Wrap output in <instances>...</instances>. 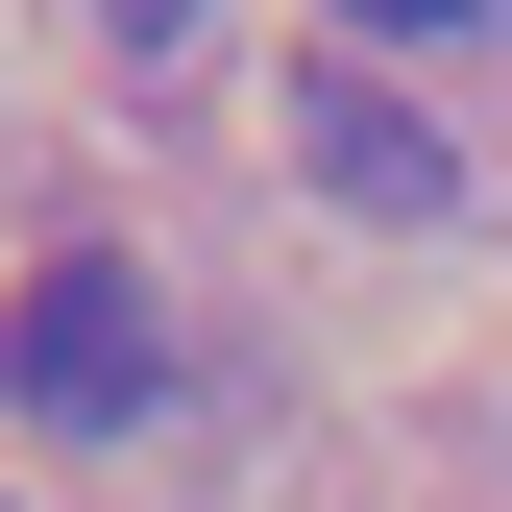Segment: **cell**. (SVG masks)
<instances>
[{
  "label": "cell",
  "instance_id": "6da1fadb",
  "mask_svg": "<svg viewBox=\"0 0 512 512\" xmlns=\"http://www.w3.org/2000/svg\"><path fill=\"white\" fill-rule=\"evenodd\" d=\"M122 415H171V293L122 244H49L25 269V439H122Z\"/></svg>",
  "mask_w": 512,
  "mask_h": 512
},
{
  "label": "cell",
  "instance_id": "7a4b0ae2",
  "mask_svg": "<svg viewBox=\"0 0 512 512\" xmlns=\"http://www.w3.org/2000/svg\"><path fill=\"white\" fill-rule=\"evenodd\" d=\"M293 171H317L342 220H464L439 122H415V98H366V74H317V98H293Z\"/></svg>",
  "mask_w": 512,
  "mask_h": 512
},
{
  "label": "cell",
  "instance_id": "3957f363",
  "mask_svg": "<svg viewBox=\"0 0 512 512\" xmlns=\"http://www.w3.org/2000/svg\"><path fill=\"white\" fill-rule=\"evenodd\" d=\"M342 25H366V49H439V25H464V0H342Z\"/></svg>",
  "mask_w": 512,
  "mask_h": 512
},
{
  "label": "cell",
  "instance_id": "277c9868",
  "mask_svg": "<svg viewBox=\"0 0 512 512\" xmlns=\"http://www.w3.org/2000/svg\"><path fill=\"white\" fill-rule=\"evenodd\" d=\"M122 25H147V49H171V25H196V0H122Z\"/></svg>",
  "mask_w": 512,
  "mask_h": 512
}]
</instances>
